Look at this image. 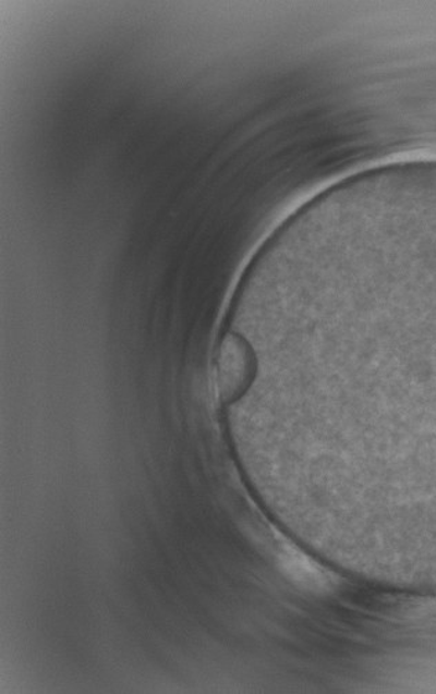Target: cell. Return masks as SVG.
I'll return each mask as SVG.
<instances>
[{"mask_svg": "<svg viewBox=\"0 0 436 694\" xmlns=\"http://www.w3.org/2000/svg\"><path fill=\"white\" fill-rule=\"evenodd\" d=\"M277 560L280 569L290 581L298 583L304 588L324 589L329 586L330 579L322 569L305 557L288 541H277Z\"/></svg>", "mask_w": 436, "mask_h": 694, "instance_id": "6da1fadb", "label": "cell"}]
</instances>
